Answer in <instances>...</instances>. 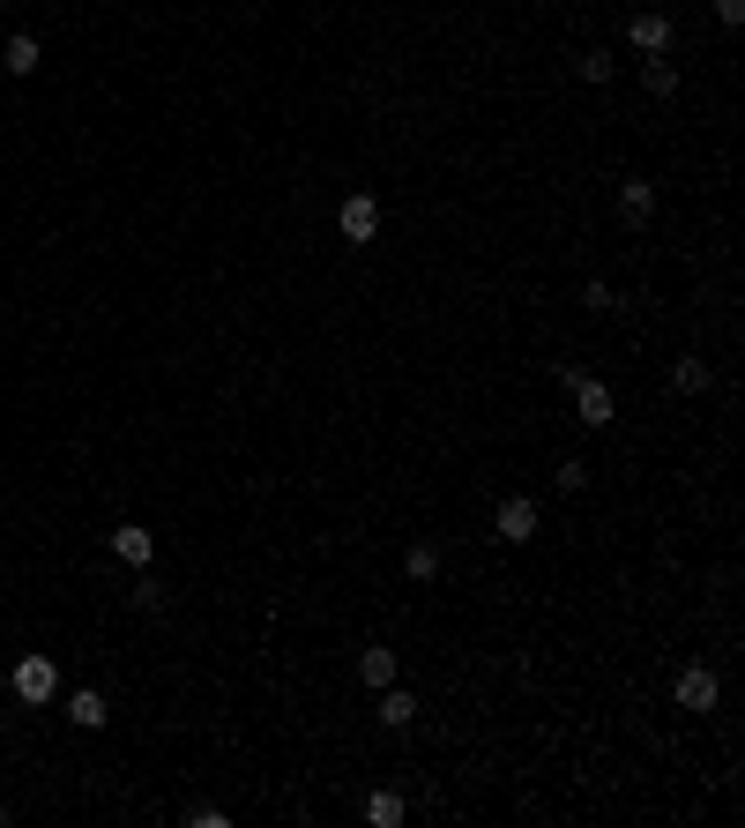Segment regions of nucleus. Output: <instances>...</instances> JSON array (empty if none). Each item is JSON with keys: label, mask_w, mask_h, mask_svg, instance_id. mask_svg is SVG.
I'll return each mask as SVG.
<instances>
[{"label": "nucleus", "mask_w": 745, "mask_h": 828, "mask_svg": "<svg viewBox=\"0 0 745 828\" xmlns=\"http://www.w3.org/2000/svg\"><path fill=\"white\" fill-rule=\"evenodd\" d=\"M641 75H649V90H657V97H671V90H678V68H671V60H649Z\"/></svg>", "instance_id": "nucleus-17"}, {"label": "nucleus", "mask_w": 745, "mask_h": 828, "mask_svg": "<svg viewBox=\"0 0 745 828\" xmlns=\"http://www.w3.org/2000/svg\"><path fill=\"white\" fill-rule=\"evenodd\" d=\"M716 695H723V679H716L708 664H686V672H678V709L708 716V709H716Z\"/></svg>", "instance_id": "nucleus-4"}, {"label": "nucleus", "mask_w": 745, "mask_h": 828, "mask_svg": "<svg viewBox=\"0 0 745 828\" xmlns=\"http://www.w3.org/2000/svg\"><path fill=\"white\" fill-rule=\"evenodd\" d=\"M626 45H634V53H649V60H657V53H671V15H634V23H626Z\"/></svg>", "instance_id": "nucleus-6"}, {"label": "nucleus", "mask_w": 745, "mask_h": 828, "mask_svg": "<svg viewBox=\"0 0 745 828\" xmlns=\"http://www.w3.org/2000/svg\"><path fill=\"white\" fill-rule=\"evenodd\" d=\"M15 695H23L31 709H45L52 695H60V664L52 657H15Z\"/></svg>", "instance_id": "nucleus-1"}, {"label": "nucleus", "mask_w": 745, "mask_h": 828, "mask_svg": "<svg viewBox=\"0 0 745 828\" xmlns=\"http://www.w3.org/2000/svg\"><path fill=\"white\" fill-rule=\"evenodd\" d=\"M716 23H723V31H738V23H745V0H716Z\"/></svg>", "instance_id": "nucleus-19"}, {"label": "nucleus", "mask_w": 745, "mask_h": 828, "mask_svg": "<svg viewBox=\"0 0 745 828\" xmlns=\"http://www.w3.org/2000/svg\"><path fill=\"white\" fill-rule=\"evenodd\" d=\"M68 724H83V732H105V695H97V687L68 695Z\"/></svg>", "instance_id": "nucleus-8"}, {"label": "nucleus", "mask_w": 745, "mask_h": 828, "mask_svg": "<svg viewBox=\"0 0 745 828\" xmlns=\"http://www.w3.org/2000/svg\"><path fill=\"white\" fill-rule=\"evenodd\" d=\"M0 68H8V75H31V68H38V38H8Z\"/></svg>", "instance_id": "nucleus-13"}, {"label": "nucleus", "mask_w": 745, "mask_h": 828, "mask_svg": "<svg viewBox=\"0 0 745 828\" xmlns=\"http://www.w3.org/2000/svg\"><path fill=\"white\" fill-rule=\"evenodd\" d=\"M671 388H678V396H701V388H708V366H701V359H678V366H671Z\"/></svg>", "instance_id": "nucleus-14"}, {"label": "nucleus", "mask_w": 745, "mask_h": 828, "mask_svg": "<svg viewBox=\"0 0 745 828\" xmlns=\"http://www.w3.org/2000/svg\"><path fill=\"white\" fill-rule=\"evenodd\" d=\"M113 552H120L127 568H150V560H157V538H150L142 523H120V530H113Z\"/></svg>", "instance_id": "nucleus-7"}, {"label": "nucleus", "mask_w": 745, "mask_h": 828, "mask_svg": "<svg viewBox=\"0 0 745 828\" xmlns=\"http://www.w3.org/2000/svg\"><path fill=\"white\" fill-rule=\"evenodd\" d=\"M619 209H626V224H649V209H657V187H649V179H626V187H619Z\"/></svg>", "instance_id": "nucleus-9"}, {"label": "nucleus", "mask_w": 745, "mask_h": 828, "mask_svg": "<svg viewBox=\"0 0 745 828\" xmlns=\"http://www.w3.org/2000/svg\"><path fill=\"white\" fill-rule=\"evenodd\" d=\"M358 679H366V687H395V650H380V642H372L366 657H358Z\"/></svg>", "instance_id": "nucleus-10"}, {"label": "nucleus", "mask_w": 745, "mask_h": 828, "mask_svg": "<svg viewBox=\"0 0 745 828\" xmlns=\"http://www.w3.org/2000/svg\"><path fill=\"white\" fill-rule=\"evenodd\" d=\"M366 821L372 828H403V791H372V798H366Z\"/></svg>", "instance_id": "nucleus-11"}, {"label": "nucleus", "mask_w": 745, "mask_h": 828, "mask_svg": "<svg viewBox=\"0 0 745 828\" xmlns=\"http://www.w3.org/2000/svg\"><path fill=\"white\" fill-rule=\"evenodd\" d=\"M552 486H559V493H581V486H589V470H581V463H559V478H552Z\"/></svg>", "instance_id": "nucleus-18"}, {"label": "nucleus", "mask_w": 745, "mask_h": 828, "mask_svg": "<svg viewBox=\"0 0 745 828\" xmlns=\"http://www.w3.org/2000/svg\"><path fill=\"white\" fill-rule=\"evenodd\" d=\"M335 224H343V240H351V247H366L372 232H380V202H372V195H343Z\"/></svg>", "instance_id": "nucleus-3"}, {"label": "nucleus", "mask_w": 745, "mask_h": 828, "mask_svg": "<svg viewBox=\"0 0 745 828\" xmlns=\"http://www.w3.org/2000/svg\"><path fill=\"white\" fill-rule=\"evenodd\" d=\"M499 538L507 545H522V538H537V500H499Z\"/></svg>", "instance_id": "nucleus-5"}, {"label": "nucleus", "mask_w": 745, "mask_h": 828, "mask_svg": "<svg viewBox=\"0 0 745 828\" xmlns=\"http://www.w3.org/2000/svg\"><path fill=\"white\" fill-rule=\"evenodd\" d=\"M612 75H619L612 53H581V83H612Z\"/></svg>", "instance_id": "nucleus-16"}, {"label": "nucleus", "mask_w": 745, "mask_h": 828, "mask_svg": "<svg viewBox=\"0 0 745 828\" xmlns=\"http://www.w3.org/2000/svg\"><path fill=\"white\" fill-rule=\"evenodd\" d=\"M403 575H411V582H433V575H440V552H433V545H411V552H403Z\"/></svg>", "instance_id": "nucleus-15"}, {"label": "nucleus", "mask_w": 745, "mask_h": 828, "mask_svg": "<svg viewBox=\"0 0 745 828\" xmlns=\"http://www.w3.org/2000/svg\"><path fill=\"white\" fill-rule=\"evenodd\" d=\"M567 388H575V411H581V425H612V388H604L596 373L567 366Z\"/></svg>", "instance_id": "nucleus-2"}, {"label": "nucleus", "mask_w": 745, "mask_h": 828, "mask_svg": "<svg viewBox=\"0 0 745 828\" xmlns=\"http://www.w3.org/2000/svg\"><path fill=\"white\" fill-rule=\"evenodd\" d=\"M411 716H417V702L403 695V687H380V724H395V732H403Z\"/></svg>", "instance_id": "nucleus-12"}]
</instances>
